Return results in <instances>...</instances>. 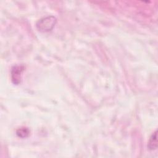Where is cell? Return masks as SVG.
<instances>
[{"instance_id": "obj_4", "label": "cell", "mask_w": 158, "mask_h": 158, "mask_svg": "<svg viewBox=\"0 0 158 158\" xmlns=\"http://www.w3.org/2000/svg\"><path fill=\"white\" fill-rule=\"evenodd\" d=\"M30 133V131L27 128H20L19 129H18V130L17 131V134L19 136L21 137V138H26L29 135Z\"/></svg>"}, {"instance_id": "obj_3", "label": "cell", "mask_w": 158, "mask_h": 158, "mask_svg": "<svg viewBox=\"0 0 158 158\" xmlns=\"http://www.w3.org/2000/svg\"><path fill=\"white\" fill-rule=\"evenodd\" d=\"M150 150L156 149L157 147V131H156L151 136L148 145Z\"/></svg>"}, {"instance_id": "obj_2", "label": "cell", "mask_w": 158, "mask_h": 158, "mask_svg": "<svg viewBox=\"0 0 158 158\" xmlns=\"http://www.w3.org/2000/svg\"><path fill=\"white\" fill-rule=\"evenodd\" d=\"M24 70L23 65H17L14 66L11 70V79L13 83L18 85L20 83L22 73Z\"/></svg>"}, {"instance_id": "obj_1", "label": "cell", "mask_w": 158, "mask_h": 158, "mask_svg": "<svg viewBox=\"0 0 158 158\" xmlns=\"http://www.w3.org/2000/svg\"><path fill=\"white\" fill-rule=\"evenodd\" d=\"M56 21V19L54 16H47L38 20L36 23V26L39 31L48 32L52 30L54 27Z\"/></svg>"}]
</instances>
